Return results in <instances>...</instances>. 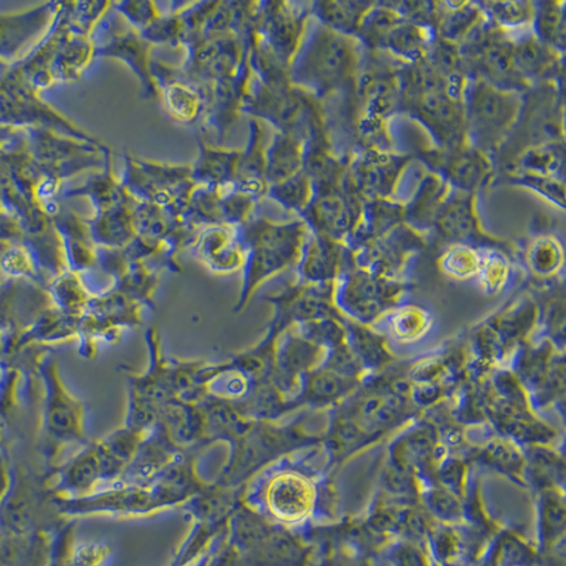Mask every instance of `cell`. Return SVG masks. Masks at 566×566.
Instances as JSON below:
<instances>
[{
    "label": "cell",
    "instance_id": "30bf717a",
    "mask_svg": "<svg viewBox=\"0 0 566 566\" xmlns=\"http://www.w3.org/2000/svg\"><path fill=\"white\" fill-rule=\"evenodd\" d=\"M99 32L97 45V59L119 60L139 80L142 98L159 99V88L151 71V50L154 44L146 42L139 32L129 28L118 13L111 9L95 33Z\"/></svg>",
    "mask_w": 566,
    "mask_h": 566
},
{
    "label": "cell",
    "instance_id": "836d02e7",
    "mask_svg": "<svg viewBox=\"0 0 566 566\" xmlns=\"http://www.w3.org/2000/svg\"><path fill=\"white\" fill-rule=\"evenodd\" d=\"M503 174H524L565 180L564 140L528 146L504 161Z\"/></svg>",
    "mask_w": 566,
    "mask_h": 566
},
{
    "label": "cell",
    "instance_id": "ab89813d",
    "mask_svg": "<svg viewBox=\"0 0 566 566\" xmlns=\"http://www.w3.org/2000/svg\"><path fill=\"white\" fill-rule=\"evenodd\" d=\"M434 38V30L417 27L402 18L382 40L378 52L387 53L401 63H417L427 57Z\"/></svg>",
    "mask_w": 566,
    "mask_h": 566
},
{
    "label": "cell",
    "instance_id": "b9f144b4",
    "mask_svg": "<svg viewBox=\"0 0 566 566\" xmlns=\"http://www.w3.org/2000/svg\"><path fill=\"white\" fill-rule=\"evenodd\" d=\"M373 3L361 2V0H321V2H311V13L322 27L348 38H356L364 14Z\"/></svg>",
    "mask_w": 566,
    "mask_h": 566
},
{
    "label": "cell",
    "instance_id": "ac0fdd59",
    "mask_svg": "<svg viewBox=\"0 0 566 566\" xmlns=\"http://www.w3.org/2000/svg\"><path fill=\"white\" fill-rule=\"evenodd\" d=\"M333 292L335 283L303 285L295 282L276 295L268 296L266 301L275 306V317L271 327L283 333L286 328L303 322L342 316L333 303Z\"/></svg>",
    "mask_w": 566,
    "mask_h": 566
},
{
    "label": "cell",
    "instance_id": "d6986e66",
    "mask_svg": "<svg viewBox=\"0 0 566 566\" xmlns=\"http://www.w3.org/2000/svg\"><path fill=\"white\" fill-rule=\"evenodd\" d=\"M434 316L419 303H399L371 326L386 338L389 352L398 356H418L419 347L431 338Z\"/></svg>",
    "mask_w": 566,
    "mask_h": 566
},
{
    "label": "cell",
    "instance_id": "7402d4cb",
    "mask_svg": "<svg viewBox=\"0 0 566 566\" xmlns=\"http://www.w3.org/2000/svg\"><path fill=\"white\" fill-rule=\"evenodd\" d=\"M60 2H45L20 13L0 14V57L18 59L42 42L57 18Z\"/></svg>",
    "mask_w": 566,
    "mask_h": 566
},
{
    "label": "cell",
    "instance_id": "44dd1931",
    "mask_svg": "<svg viewBox=\"0 0 566 566\" xmlns=\"http://www.w3.org/2000/svg\"><path fill=\"white\" fill-rule=\"evenodd\" d=\"M352 266V250L345 242L310 231L296 264V282L303 285L335 283Z\"/></svg>",
    "mask_w": 566,
    "mask_h": 566
},
{
    "label": "cell",
    "instance_id": "bcb514c9",
    "mask_svg": "<svg viewBox=\"0 0 566 566\" xmlns=\"http://www.w3.org/2000/svg\"><path fill=\"white\" fill-rule=\"evenodd\" d=\"M484 18L494 28L514 34L531 29L534 19V2L510 0V2H479Z\"/></svg>",
    "mask_w": 566,
    "mask_h": 566
},
{
    "label": "cell",
    "instance_id": "5bb4252c",
    "mask_svg": "<svg viewBox=\"0 0 566 566\" xmlns=\"http://www.w3.org/2000/svg\"><path fill=\"white\" fill-rule=\"evenodd\" d=\"M401 114L427 130L433 148L451 149L468 145L463 99L448 93L421 95L402 99Z\"/></svg>",
    "mask_w": 566,
    "mask_h": 566
},
{
    "label": "cell",
    "instance_id": "603a6c76",
    "mask_svg": "<svg viewBox=\"0 0 566 566\" xmlns=\"http://www.w3.org/2000/svg\"><path fill=\"white\" fill-rule=\"evenodd\" d=\"M197 261L214 274H232L245 264V247L240 227L219 224L205 227L189 248Z\"/></svg>",
    "mask_w": 566,
    "mask_h": 566
},
{
    "label": "cell",
    "instance_id": "9c48e42d",
    "mask_svg": "<svg viewBox=\"0 0 566 566\" xmlns=\"http://www.w3.org/2000/svg\"><path fill=\"white\" fill-rule=\"evenodd\" d=\"M413 160L394 150L363 149L348 160L343 187L364 201L396 199L399 181Z\"/></svg>",
    "mask_w": 566,
    "mask_h": 566
},
{
    "label": "cell",
    "instance_id": "d4e9b609",
    "mask_svg": "<svg viewBox=\"0 0 566 566\" xmlns=\"http://www.w3.org/2000/svg\"><path fill=\"white\" fill-rule=\"evenodd\" d=\"M325 356V348L301 336L295 326L286 328L283 340L276 346V378L282 391L295 392L293 403L300 396L303 378L316 370Z\"/></svg>",
    "mask_w": 566,
    "mask_h": 566
},
{
    "label": "cell",
    "instance_id": "7c38bea8",
    "mask_svg": "<svg viewBox=\"0 0 566 566\" xmlns=\"http://www.w3.org/2000/svg\"><path fill=\"white\" fill-rule=\"evenodd\" d=\"M418 158L428 171L441 176L453 190L479 195L494 181V160L470 145L451 149L431 146L419 150Z\"/></svg>",
    "mask_w": 566,
    "mask_h": 566
},
{
    "label": "cell",
    "instance_id": "6f0895ef",
    "mask_svg": "<svg viewBox=\"0 0 566 566\" xmlns=\"http://www.w3.org/2000/svg\"><path fill=\"white\" fill-rule=\"evenodd\" d=\"M113 9L129 28L139 33L145 32L164 14V10L159 8L158 3L145 2V0H139V2H135V0L113 2Z\"/></svg>",
    "mask_w": 566,
    "mask_h": 566
},
{
    "label": "cell",
    "instance_id": "4fadbf2b",
    "mask_svg": "<svg viewBox=\"0 0 566 566\" xmlns=\"http://www.w3.org/2000/svg\"><path fill=\"white\" fill-rule=\"evenodd\" d=\"M427 235L407 224L398 226L381 239L366 242L352 250L353 266L388 280L407 281L409 261L427 248Z\"/></svg>",
    "mask_w": 566,
    "mask_h": 566
},
{
    "label": "cell",
    "instance_id": "11a10c76",
    "mask_svg": "<svg viewBox=\"0 0 566 566\" xmlns=\"http://www.w3.org/2000/svg\"><path fill=\"white\" fill-rule=\"evenodd\" d=\"M50 291L60 310L75 313L88 307L90 295L80 280L78 272L65 271L50 283Z\"/></svg>",
    "mask_w": 566,
    "mask_h": 566
},
{
    "label": "cell",
    "instance_id": "60d3db41",
    "mask_svg": "<svg viewBox=\"0 0 566 566\" xmlns=\"http://www.w3.org/2000/svg\"><path fill=\"white\" fill-rule=\"evenodd\" d=\"M134 205L87 217L91 239L95 245L108 250H123L136 239L133 224Z\"/></svg>",
    "mask_w": 566,
    "mask_h": 566
},
{
    "label": "cell",
    "instance_id": "d590c367",
    "mask_svg": "<svg viewBox=\"0 0 566 566\" xmlns=\"http://www.w3.org/2000/svg\"><path fill=\"white\" fill-rule=\"evenodd\" d=\"M525 453V489L534 493L543 490H565L564 449L558 447L523 448Z\"/></svg>",
    "mask_w": 566,
    "mask_h": 566
},
{
    "label": "cell",
    "instance_id": "816d5d0a",
    "mask_svg": "<svg viewBox=\"0 0 566 566\" xmlns=\"http://www.w3.org/2000/svg\"><path fill=\"white\" fill-rule=\"evenodd\" d=\"M480 264H482V250L468 244L448 245L438 260L439 270L457 281L478 276Z\"/></svg>",
    "mask_w": 566,
    "mask_h": 566
},
{
    "label": "cell",
    "instance_id": "9f6ffc18",
    "mask_svg": "<svg viewBox=\"0 0 566 566\" xmlns=\"http://www.w3.org/2000/svg\"><path fill=\"white\" fill-rule=\"evenodd\" d=\"M503 181L533 191L559 210L565 209V180L563 179L524 174H503Z\"/></svg>",
    "mask_w": 566,
    "mask_h": 566
},
{
    "label": "cell",
    "instance_id": "cb8c5ba5",
    "mask_svg": "<svg viewBox=\"0 0 566 566\" xmlns=\"http://www.w3.org/2000/svg\"><path fill=\"white\" fill-rule=\"evenodd\" d=\"M512 38L514 67L531 88L548 83L563 87L564 54L539 42L531 29Z\"/></svg>",
    "mask_w": 566,
    "mask_h": 566
},
{
    "label": "cell",
    "instance_id": "ee69618b",
    "mask_svg": "<svg viewBox=\"0 0 566 566\" xmlns=\"http://www.w3.org/2000/svg\"><path fill=\"white\" fill-rule=\"evenodd\" d=\"M565 262L563 242L553 234H541L530 242L525 251V264L539 281L559 277Z\"/></svg>",
    "mask_w": 566,
    "mask_h": 566
},
{
    "label": "cell",
    "instance_id": "8fae6325",
    "mask_svg": "<svg viewBox=\"0 0 566 566\" xmlns=\"http://www.w3.org/2000/svg\"><path fill=\"white\" fill-rule=\"evenodd\" d=\"M434 235L443 244H468L480 248H499L512 256L517 248L512 241L497 239L484 231L478 212V195L453 190L439 210L433 222Z\"/></svg>",
    "mask_w": 566,
    "mask_h": 566
},
{
    "label": "cell",
    "instance_id": "7a4b0ae2",
    "mask_svg": "<svg viewBox=\"0 0 566 566\" xmlns=\"http://www.w3.org/2000/svg\"><path fill=\"white\" fill-rule=\"evenodd\" d=\"M307 234L310 229L302 219L280 222L265 217H252L240 226L247 255L235 312L245 310L262 283L297 264Z\"/></svg>",
    "mask_w": 566,
    "mask_h": 566
},
{
    "label": "cell",
    "instance_id": "db71d44e",
    "mask_svg": "<svg viewBox=\"0 0 566 566\" xmlns=\"http://www.w3.org/2000/svg\"><path fill=\"white\" fill-rule=\"evenodd\" d=\"M295 328L301 336L325 348L326 352L347 342L343 316L315 318V321L300 323Z\"/></svg>",
    "mask_w": 566,
    "mask_h": 566
},
{
    "label": "cell",
    "instance_id": "83f0119b",
    "mask_svg": "<svg viewBox=\"0 0 566 566\" xmlns=\"http://www.w3.org/2000/svg\"><path fill=\"white\" fill-rule=\"evenodd\" d=\"M55 231L62 239L69 271L83 272L98 265V247L91 239L87 217L63 207L53 220Z\"/></svg>",
    "mask_w": 566,
    "mask_h": 566
},
{
    "label": "cell",
    "instance_id": "f6af8a7d",
    "mask_svg": "<svg viewBox=\"0 0 566 566\" xmlns=\"http://www.w3.org/2000/svg\"><path fill=\"white\" fill-rule=\"evenodd\" d=\"M534 19L531 32L544 44L558 53H565L566 35V3L565 2H534Z\"/></svg>",
    "mask_w": 566,
    "mask_h": 566
},
{
    "label": "cell",
    "instance_id": "f546056e",
    "mask_svg": "<svg viewBox=\"0 0 566 566\" xmlns=\"http://www.w3.org/2000/svg\"><path fill=\"white\" fill-rule=\"evenodd\" d=\"M539 310L531 293H523L502 310L489 316L486 321L497 332L505 347L514 352L531 340L538 326Z\"/></svg>",
    "mask_w": 566,
    "mask_h": 566
},
{
    "label": "cell",
    "instance_id": "8d00e7d4",
    "mask_svg": "<svg viewBox=\"0 0 566 566\" xmlns=\"http://www.w3.org/2000/svg\"><path fill=\"white\" fill-rule=\"evenodd\" d=\"M403 224V203L397 199L364 201L360 224L347 247L350 250L368 241L381 239L389 231Z\"/></svg>",
    "mask_w": 566,
    "mask_h": 566
},
{
    "label": "cell",
    "instance_id": "2e32d148",
    "mask_svg": "<svg viewBox=\"0 0 566 566\" xmlns=\"http://www.w3.org/2000/svg\"><path fill=\"white\" fill-rule=\"evenodd\" d=\"M361 212L363 201L342 185L337 189L315 193L300 219L315 234L345 242L347 245L360 224Z\"/></svg>",
    "mask_w": 566,
    "mask_h": 566
},
{
    "label": "cell",
    "instance_id": "277c9868",
    "mask_svg": "<svg viewBox=\"0 0 566 566\" xmlns=\"http://www.w3.org/2000/svg\"><path fill=\"white\" fill-rule=\"evenodd\" d=\"M504 367L522 384L535 416L554 411L564 422L565 352L545 338H533L515 348Z\"/></svg>",
    "mask_w": 566,
    "mask_h": 566
},
{
    "label": "cell",
    "instance_id": "f35d334b",
    "mask_svg": "<svg viewBox=\"0 0 566 566\" xmlns=\"http://www.w3.org/2000/svg\"><path fill=\"white\" fill-rule=\"evenodd\" d=\"M305 164V140L292 134L275 133L266 146L268 185L280 184L300 174Z\"/></svg>",
    "mask_w": 566,
    "mask_h": 566
},
{
    "label": "cell",
    "instance_id": "74e56055",
    "mask_svg": "<svg viewBox=\"0 0 566 566\" xmlns=\"http://www.w3.org/2000/svg\"><path fill=\"white\" fill-rule=\"evenodd\" d=\"M95 59H97V45L94 39L71 32L52 64L54 83L70 84L80 81Z\"/></svg>",
    "mask_w": 566,
    "mask_h": 566
},
{
    "label": "cell",
    "instance_id": "8992f818",
    "mask_svg": "<svg viewBox=\"0 0 566 566\" xmlns=\"http://www.w3.org/2000/svg\"><path fill=\"white\" fill-rule=\"evenodd\" d=\"M409 287L408 281L388 280L352 266L335 282L333 303L348 321L373 326L403 301Z\"/></svg>",
    "mask_w": 566,
    "mask_h": 566
},
{
    "label": "cell",
    "instance_id": "7dc6e473",
    "mask_svg": "<svg viewBox=\"0 0 566 566\" xmlns=\"http://www.w3.org/2000/svg\"><path fill=\"white\" fill-rule=\"evenodd\" d=\"M419 503L437 523L464 524V502L438 483L419 489Z\"/></svg>",
    "mask_w": 566,
    "mask_h": 566
},
{
    "label": "cell",
    "instance_id": "e0dca14e",
    "mask_svg": "<svg viewBox=\"0 0 566 566\" xmlns=\"http://www.w3.org/2000/svg\"><path fill=\"white\" fill-rule=\"evenodd\" d=\"M151 71H154L159 88V101L164 103L166 114L177 124L200 128L210 84L197 83L187 77L179 65L159 62V60H154Z\"/></svg>",
    "mask_w": 566,
    "mask_h": 566
},
{
    "label": "cell",
    "instance_id": "4316f807",
    "mask_svg": "<svg viewBox=\"0 0 566 566\" xmlns=\"http://www.w3.org/2000/svg\"><path fill=\"white\" fill-rule=\"evenodd\" d=\"M266 133L264 123L250 119V135L244 150H241L234 189L240 193L260 201L266 197Z\"/></svg>",
    "mask_w": 566,
    "mask_h": 566
},
{
    "label": "cell",
    "instance_id": "ffe728a7",
    "mask_svg": "<svg viewBox=\"0 0 566 566\" xmlns=\"http://www.w3.org/2000/svg\"><path fill=\"white\" fill-rule=\"evenodd\" d=\"M252 78L250 59L242 69L230 78L214 81L209 85L206 109L200 130H214L217 146H222L232 126L239 120L248 85Z\"/></svg>",
    "mask_w": 566,
    "mask_h": 566
},
{
    "label": "cell",
    "instance_id": "52a82bcc",
    "mask_svg": "<svg viewBox=\"0 0 566 566\" xmlns=\"http://www.w3.org/2000/svg\"><path fill=\"white\" fill-rule=\"evenodd\" d=\"M459 48L469 78L483 80L495 88L520 94L531 90L514 67L512 34L494 28L486 18Z\"/></svg>",
    "mask_w": 566,
    "mask_h": 566
},
{
    "label": "cell",
    "instance_id": "681fc988",
    "mask_svg": "<svg viewBox=\"0 0 566 566\" xmlns=\"http://www.w3.org/2000/svg\"><path fill=\"white\" fill-rule=\"evenodd\" d=\"M313 196L315 189L312 180L303 170L280 184L270 185L266 191L268 199L275 201L282 209L296 212L297 216L310 207Z\"/></svg>",
    "mask_w": 566,
    "mask_h": 566
},
{
    "label": "cell",
    "instance_id": "6da1fadb",
    "mask_svg": "<svg viewBox=\"0 0 566 566\" xmlns=\"http://www.w3.org/2000/svg\"><path fill=\"white\" fill-rule=\"evenodd\" d=\"M363 54V44L356 38L333 32L311 18L305 39L290 67L291 83L322 103L352 94Z\"/></svg>",
    "mask_w": 566,
    "mask_h": 566
},
{
    "label": "cell",
    "instance_id": "d6a6232c",
    "mask_svg": "<svg viewBox=\"0 0 566 566\" xmlns=\"http://www.w3.org/2000/svg\"><path fill=\"white\" fill-rule=\"evenodd\" d=\"M537 505V538L539 554L560 553L565 544V490L551 489L535 493Z\"/></svg>",
    "mask_w": 566,
    "mask_h": 566
},
{
    "label": "cell",
    "instance_id": "f907efd6",
    "mask_svg": "<svg viewBox=\"0 0 566 566\" xmlns=\"http://www.w3.org/2000/svg\"><path fill=\"white\" fill-rule=\"evenodd\" d=\"M133 224L138 239L160 242L170 234L175 221L160 207L136 200L133 207Z\"/></svg>",
    "mask_w": 566,
    "mask_h": 566
},
{
    "label": "cell",
    "instance_id": "484cf974",
    "mask_svg": "<svg viewBox=\"0 0 566 566\" xmlns=\"http://www.w3.org/2000/svg\"><path fill=\"white\" fill-rule=\"evenodd\" d=\"M199 155L191 164V179L197 186L219 191L220 195L234 190L237 168L241 150L211 145L203 135L197 138Z\"/></svg>",
    "mask_w": 566,
    "mask_h": 566
},
{
    "label": "cell",
    "instance_id": "e575fe53",
    "mask_svg": "<svg viewBox=\"0 0 566 566\" xmlns=\"http://www.w3.org/2000/svg\"><path fill=\"white\" fill-rule=\"evenodd\" d=\"M343 325L346 328L347 345L361 363L366 377L386 371L398 361L389 352L386 338L371 326L360 325L346 317H343Z\"/></svg>",
    "mask_w": 566,
    "mask_h": 566
},
{
    "label": "cell",
    "instance_id": "3957f363",
    "mask_svg": "<svg viewBox=\"0 0 566 566\" xmlns=\"http://www.w3.org/2000/svg\"><path fill=\"white\" fill-rule=\"evenodd\" d=\"M524 94L469 78L463 93L468 145L494 159L522 114Z\"/></svg>",
    "mask_w": 566,
    "mask_h": 566
},
{
    "label": "cell",
    "instance_id": "5b68a950",
    "mask_svg": "<svg viewBox=\"0 0 566 566\" xmlns=\"http://www.w3.org/2000/svg\"><path fill=\"white\" fill-rule=\"evenodd\" d=\"M120 181L135 200L160 207L171 220L179 221L197 187L191 179V165L160 164L125 155Z\"/></svg>",
    "mask_w": 566,
    "mask_h": 566
},
{
    "label": "cell",
    "instance_id": "f1b7e54d",
    "mask_svg": "<svg viewBox=\"0 0 566 566\" xmlns=\"http://www.w3.org/2000/svg\"><path fill=\"white\" fill-rule=\"evenodd\" d=\"M74 197H87L94 207V214L135 203L134 197L114 174L113 150L109 146L105 150L104 165L98 174L91 176L83 185L64 189L63 200Z\"/></svg>",
    "mask_w": 566,
    "mask_h": 566
},
{
    "label": "cell",
    "instance_id": "c3c4849f",
    "mask_svg": "<svg viewBox=\"0 0 566 566\" xmlns=\"http://www.w3.org/2000/svg\"><path fill=\"white\" fill-rule=\"evenodd\" d=\"M512 276L513 266L510 255L499 248H483L482 264L476 277L484 295L497 296L510 285Z\"/></svg>",
    "mask_w": 566,
    "mask_h": 566
},
{
    "label": "cell",
    "instance_id": "91938a15",
    "mask_svg": "<svg viewBox=\"0 0 566 566\" xmlns=\"http://www.w3.org/2000/svg\"><path fill=\"white\" fill-rule=\"evenodd\" d=\"M407 22L427 29H437L439 2H389Z\"/></svg>",
    "mask_w": 566,
    "mask_h": 566
},
{
    "label": "cell",
    "instance_id": "ba28073f",
    "mask_svg": "<svg viewBox=\"0 0 566 566\" xmlns=\"http://www.w3.org/2000/svg\"><path fill=\"white\" fill-rule=\"evenodd\" d=\"M311 18V2H258L254 24L247 38L290 69Z\"/></svg>",
    "mask_w": 566,
    "mask_h": 566
},
{
    "label": "cell",
    "instance_id": "4dcf8cb0",
    "mask_svg": "<svg viewBox=\"0 0 566 566\" xmlns=\"http://www.w3.org/2000/svg\"><path fill=\"white\" fill-rule=\"evenodd\" d=\"M451 191L452 187L441 176L427 171L419 180L411 199L403 203V224L427 235L432 231L438 212Z\"/></svg>",
    "mask_w": 566,
    "mask_h": 566
},
{
    "label": "cell",
    "instance_id": "9a60e30c",
    "mask_svg": "<svg viewBox=\"0 0 566 566\" xmlns=\"http://www.w3.org/2000/svg\"><path fill=\"white\" fill-rule=\"evenodd\" d=\"M184 49L186 59L179 67L197 83L211 84L230 78L248 62L247 40L239 35L203 39Z\"/></svg>",
    "mask_w": 566,
    "mask_h": 566
},
{
    "label": "cell",
    "instance_id": "7bdbcfd3",
    "mask_svg": "<svg viewBox=\"0 0 566 566\" xmlns=\"http://www.w3.org/2000/svg\"><path fill=\"white\" fill-rule=\"evenodd\" d=\"M484 22L479 2H439L437 33L439 39L462 44Z\"/></svg>",
    "mask_w": 566,
    "mask_h": 566
},
{
    "label": "cell",
    "instance_id": "680465c9",
    "mask_svg": "<svg viewBox=\"0 0 566 566\" xmlns=\"http://www.w3.org/2000/svg\"><path fill=\"white\" fill-rule=\"evenodd\" d=\"M258 201L240 191L231 190L221 195L222 222L227 226L240 227L252 219Z\"/></svg>",
    "mask_w": 566,
    "mask_h": 566
},
{
    "label": "cell",
    "instance_id": "f5cc1de1",
    "mask_svg": "<svg viewBox=\"0 0 566 566\" xmlns=\"http://www.w3.org/2000/svg\"><path fill=\"white\" fill-rule=\"evenodd\" d=\"M113 9V2H63L65 18L71 32L93 38L106 14Z\"/></svg>",
    "mask_w": 566,
    "mask_h": 566
},
{
    "label": "cell",
    "instance_id": "1f68e13d",
    "mask_svg": "<svg viewBox=\"0 0 566 566\" xmlns=\"http://www.w3.org/2000/svg\"><path fill=\"white\" fill-rule=\"evenodd\" d=\"M360 386L361 381L356 378L345 377L331 368L318 366L303 378L295 406L331 409L345 401Z\"/></svg>",
    "mask_w": 566,
    "mask_h": 566
}]
</instances>
